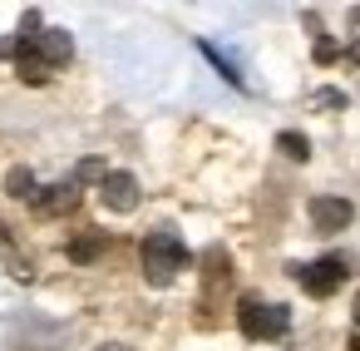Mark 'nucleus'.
<instances>
[{
	"label": "nucleus",
	"mask_w": 360,
	"mask_h": 351,
	"mask_svg": "<svg viewBox=\"0 0 360 351\" xmlns=\"http://www.w3.org/2000/svg\"><path fill=\"white\" fill-rule=\"evenodd\" d=\"M139 257H143V277H148L153 287H168V282L188 267V247H183V238H178L173 228L148 233L143 247H139Z\"/></svg>",
	"instance_id": "f257e3e1"
},
{
	"label": "nucleus",
	"mask_w": 360,
	"mask_h": 351,
	"mask_svg": "<svg viewBox=\"0 0 360 351\" xmlns=\"http://www.w3.org/2000/svg\"><path fill=\"white\" fill-rule=\"evenodd\" d=\"M237 326L247 341H281L286 326H291V312L281 302H257V297H242L237 302Z\"/></svg>",
	"instance_id": "f03ea898"
},
{
	"label": "nucleus",
	"mask_w": 360,
	"mask_h": 351,
	"mask_svg": "<svg viewBox=\"0 0 360 351\" xmlns=\"http://www.w3.org/2000/svg\"><path fill=\"white\" fill-rule=\"evenodd\" d=\"M291 272H296L301 292L330 297V292H340V282L350 277V262H345V257H316V262H301V267H291Z\"/></svg>",
	"instance_id": "7ed1b4c3"
},
{
	"label": "nucleus",
	"mask_w": 360,
	"mask_h": 351,
	"mask_svg": "<svg viewBox=\"0 0 360 351\" xmlns=\"http://www.w3.org/2000/svg\"><path fill=\"white\" fill-rule=\"evenodd\" d=\"M311 228L316 233H340V228H350V218H355V208H350V198H335V193H321V198H311Z\"/></svg>",
	"instance_id": "20e7f679"
},
{
	"label": "nucleus",
	"mask_w": 360,
	"mask_h": 351,
	"mask_svg": "<svg viewBox=\"0 0 360 351\" xmlns=\"http://www.w3.org/2000/svg\"><path fill=\"white\" fill-rule=\"evenodd\" d=\"M99 198H104L109 213H134L143 193H139V178H134V173H109V178L99 183Z\"/></svg>",
	"instance_id": "39448f33"
},
{
	"label": "nucleus",
	"mask_w": 360,
	"mask_h": 351,
	"mask_svg": "<svg viewBox=\"0 0 360 351\" xmlns=\"http://www.w3.org/2000/svg\"><path fill=\"white\" fill-rule=\"evenodd\" d=\"M75 208H79V183L75 178L70 183H55V188H40V198H35V213L40 218H65Z\"/></svg>",
	"instance_id": "423d86ee"
},
{
	"label": "nucleus",
	"mask_w": 360,
	"mask_h": 351,
	"mask_svg": "<svg viewBox=\"0 0 360 351\" xmlns=\"http://www.w3.org/2000/svg\"><path fill=\"white\" fill-rule=\"evenodd\" d=\"M15 70H20V80H25V85H50V75H55V70L35 55V45H25L20 35H15Z\"/></svg>",
	"instance_id": "0eeeda50"
},
{
	"label": "nucleus",
	"mask_w": 360,
	"mask_h": 351,
	"mask_svg": "<svg viewBox=\"0 0 360 351\" xmlns=\"http://www.w3.org/2000/svg\"><path fill=\"white\" fill-rule=\"evenodd\" d=\"M6 193L20 198V203H35V198H40V183H35L30 168H11V173H6Z\"/></svg>",
	"instance_id": "6e6552de"
},
{
	"label": "nucleus",
	"mask_w": 360,
	"mask_h": 351,
	"mask_svg": "<svg viewBox=\"0 0 360 351\" xmlns=\"http://www.w3.org/2000/svg\"><path fill=\"white\" fill-rule=\"evenodd\" d=\"M276 149H281L286 159H296V164H306V159H311V139H306V134H296V129H281V134H276Z\"/></svg>",
	"instance_id": "1a4fd4ad"
},
{
	"label": "nucleus",
	"mask_w": 360,
	"mask_h": 351,
	"mask_svg": "<svg viewBox=\"0 0 360 351\" xmlns=\"http://www.w3.org/2000/svg\"><path fill=\"white\" fill-rule=\"evenodd\" d=\"M99 252H104V233H84L70 242V262H94Z\"/></svg>",
	"instance_id": "9d476101"
},
{
	"label": "nucleus",
	"mask_w": 360,
	"mask_h": 351,
	"mask_svg": "<svg viewBox=\"0 0 360 351\" xmlns=\"http://www.w3.org/2000/svg\"><path fill=\"white\" fill-rule=\"evenodd\" d=\"M109 178V168L99 164V159H84L79 168H75V183H104Z\"/></svg>",
	"instance_id": "9b49d317"
},
{
	"label": "nucleus",
	"mask_w": 360,
	"mask_h": 351,
	"mask_svg": "<svg viewBox=\"0 0 360 351\" xmlns=\"http://www.w3.org/2000/svg\"><path fill=\"white\" fill-rule=\"evenodd\" d=\"M311 104H316V109H345V94H340V90H316Z\"/></svg>",
	"instance_id": "f8f14e48"
},
{
	"label": "nucleus",
	"mask_w": 360,
	"mask_h": 351,
	"mask_svg": "<svg viewBox=\"0 0 360 351\" xmlns=\"http://www.w3.org/2000/svg\"><path fill=\"white\" fill-rule=\"evenodd\" d=\"M94 351H129L124 341H104V346H94Z\"/></svg>",
	"instance_id": "ddd939ff"
},
{
	"label": "nucleus",
	"mask_w": 360,
	"mask_h": 351,
	"mask_svg": "<svg viewBox=\"0 0 360 351\" xmlns=\"http://www.w3.org/2000/svg\"><path fill=\"white\" fill-rule=\"evenodd\" d=\"M345 351H360V331H355V336H350V341H345Z\"/></svg>",
	"instance_id": "4468645a"
},
{
	"label": "nucleus",
	"mask_w": 360,
	"mask_h": 351,
	"mask_svg": "<svg viewBox=\"0 0 360 351\" xmlns=\"http://www.w3.org/2000/svg\"><path fill=\"white\" fill-rule=\"evenodd\" d=\"M350 60H355V65H360V40H355V45H350Z\"/></svg>",
	"instance_id": "2eb2a0df"
},
{
	"label": "nucleus",
	"mask_w": 360,
	"mask_h": 351,
	"mask_svg": "<svg viewBox=\"0 0 360 351\" xmlns=\"http://www.w3.org/2000/svg\"><path fill=\"white\" fill-rule=\"evenodd\" d=\"M355 326H360V292H355Z\"/></svg>",
	"instance_id": "dca6fc26"
}]
</instances>
